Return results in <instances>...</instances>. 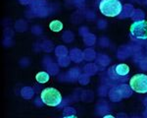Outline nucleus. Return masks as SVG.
Returning <instances> with one entry per match:
<instances>
[{"label":"nucleus","mask_w":147,"mask_h":118,"mask_svg":"<svg viewBox=\"0 0 147 118\" xmlns=\"http://www.w3.org/2000/svg\"><path fill=\"white\" fill-rule=\"evenodd\" d=\"M35 79H36V81L40 83V84H45L49 81V75L48 73L46 72H39L36 74V76H35Z\"/></svg>","instance_id":"obj_7"},{"label":"nucleus","mask_w":147,"mask_h":118,"mask_svg":"<svg viewBox=\"0 0 147 118\" xmlns=\"http://www.w3.org/2000/svg\"><path fill=\"white\" fill-rule=\"evenodd\" d=\"M49 28H50V30L52 32L58 33V32H60V31H62L63 24L62 22H60V21H58V20H54L49 24Z\"/></svg>","instance_id":"obj_6"},{"label":"nucleus","mask_w":147,"mask_h":118,"mask_svg":"<svg viewBox=\"0 0 147 118\" xmlns=\"http://www.w3.org/2000/svg\"><path fill=\"white\" fill-rule=\"evenodd\" d=\"M123 9L120 0H101L99 10L106 17H117Z\"/></svg>","instance_id":"obj_1"},{"label":"nucleus","mask_w":147,"mask_h":118,"mask_svg":"<svg viewBox=\"0 0 147 118\" xmlns=\"http://www.w3.org/2000/svg\"><path fill=\"white\" fill-rule=\"evenodd\" d=\"M129 86L132 91L138 94L147 93V75L136 74L129 80Z\"/></svg>","instance_id":"obj_4"},{"label":"nucleus","mask_w":147,"mask_h":118,"mask_svg":"<svg viewBox=\"0 0 147 118\" xmlns=\"http://www.w3.org/2000/svg\"><path fill=\"white\" fill-rule=\"evenodd\" d=\"M130 37L134 39H147V21L139 20L132 23L129 28Z\"/></svg>","instance_id":"obj_3"},{"label":"nucleus","mask_w":147,"mask_h":118,"mask_svg":"<svg viewBox=\"0 0 147 118\" xmlns=\"http://www.w3.org/2000/svg\"><path fill=\"white\" fill-rule=\"evenodd\" d=\"M113 68L115 69V73L119 77H125L129 73V67L127 64H124V63L115 66Z\"/></svg>","instance_id":"obj_5"},{"label":"nucleus","mask_w":147,"mask_h":118,"mask_svg":"<svg viewBox=\"0 0 147 118\" xmlns=\"http://www.w3.org/2000/svg\"><path fill=\"white\" fill-rule=\"evenodd\" d=\"M40 98L44 104L49 106H57L62 101V94L57 89L49 87L41 92Z\"/></svg>","instance_id":"obj_2"}]
</instances>
